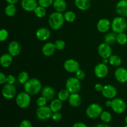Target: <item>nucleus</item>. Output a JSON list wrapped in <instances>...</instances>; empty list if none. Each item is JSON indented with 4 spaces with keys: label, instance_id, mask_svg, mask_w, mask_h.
<instances>
[{
    "label": "nucleus",
    "instance_id": "1",
    "mask_svg": "<svg viewBox=\"0 0 127 127\" xmlns=\"http://www.w3.org/2000/svg\"><path fill=\"white\" fill-rule=\"evenodd\" d=\"M24 89L31 95H37L42 89V84L38 79L32 78L24 84Z\"/></svg>",
    "mask_w": 127,
    "mask_h": 127
},
{
    "label": "nucleus",
    "instance_id": "2",
    "mask_svg": "<svg viewBox=\"0 0 127 127\" xmlns=\"http://www.w3.org/2000/svg\"><path fill=\"white\" fill-rule=\"evenodd\" d=\"M64 21V15L62 12L56 11L50 15L48 17V24L51 29L57 31L62 28Z\"/></svg>",
    "mask_w": 127,
    "mask_h": 127
},
{
    "label": "nucleus",
    "instance_id": "3",
    "mask_svg": "<svg viewBox=\"0 0 127 127\" xmlns=\"http://www.w3.org/2000/svg\"><path fill=\"white\" fill-rule=\"evenodd\" d=\"M111 29L116 33L124 32L127 29V19L122 16L115 17L111 23Z\"/></svg>",
    "mask_w": 127,
    "mask_h": 127
},
{
    "label": "nucleus",
    "instance_id": "4",
    "mask_svg": "<svg viewBox=\"0 0 127 127\" xmlns=\"http://www.w3.org/2000/svg\"><path fill=\"white\" fill-rule=\"evenodd\" d=\"M31 102V95L25 92L19 93L16 97V103L21 109H26L30 105Z\"/></svg>",
    "mask_w": 127,
    "mask_h": 127
},
{
    "label": "nucleus",
    "instance_id": "5",
    "mask_svg": "<svg viewBox=\"0 0 127 127\" xmlns=\"http://www.w3.org/2000/svg\"><path fill=\"white\" fill-rule=\"evenodd\" d=\"M102 112V107L99 104L93 103L88 107L86 113L88 118L94 119L100 117Z\"/></svg>",
    "mask_w": 127,
    "mask_h": 127
},
{
    "label": "nucleus",
    "instance_id": "6",
    "mask_svg": "<svg viewBox=\"0 0 127 127\" xmlns=\"http://www.w3.org/2000/svg\"><path fill=\"white\" fill-rule=\"evenodd\" d=\"M66 89L71 93H78L81 89V82L76 77H70L66 81Z\"/></svg>",
    "mask_w": 127,
    "mask_h": 127
},
{
    "label": "nucleus",
    "instance_id": "7",
    "mask_svg": "<svg viewBox=\"0 0 127 127\" xmlns=\"http://www.w3.org/2000/svg\"><path fill=\"white\" fill-rule=\"evenodd\" d=\"M111 108L116 114H122L126 110V103L121 98H114L112 100Z\"/></svg>",
    "mask_w": 127,
    "mask_h": 127
},
{
    "label": "nucleus",
    "instance_id": "8",
    "mask_svg": "<svg viewBox=\"0 0 127 127\" xmlns=\"http://www.w3.org/2000/svg\"><path fill=\"white\" fill-rule=\"evenodd\" d=\"M53 112L48 106L38 107L36 110V116L38 120H46L52 117Z\"/></svg>",
    "mask_w": 127,
    "mask_h": 127
},
{
    "label": "nucleus",
    "instance_id": "9",
    "mask_svg": "<svg viewBox=\"0 0 127 127\" xmlns=\"http://www.w3.org/2000/svg\"><path fill=\"white\" fill-rule=\"evenodd\" d=\"M16 94V87L14 84H5L2 89V95L6 99H12Z\"/></svg>",
    "mask_w": 127,
    "mask_h": 127
},
{
    "label": "nucleus",
    "instance_id": "10",
    "mask_svg": "<svg viewBox=\"0 0 127 127\" xmlns=\"http://www.w3.org/2000/svg\"><path fill=\"white\" fill-rule=\"evenodd\" d=\"M97 52L102 58H109L112 54V49L110 45L105 42L99 45L97 48Z\"/></svg>",
    "mask_w": 127,
    "mask_h": 127
},
{
    "label": "nucleus",
    "instance_id": "11",
    "mask_svg": "<svg viewBox=\"0 0 127 127\" xmlns=\"http://www.w3.org/2000/svg\"><path fill=\"white\" fill-rule=\"evenodd\" d=\"M63 68L68 73H75L79 69V64L75 60L68 59L64 62Z\"/></svg>",
    "mask_w": 127,
    "mask_h": 127
},
{
    "label": "nucleus",
    "instance_id": "12",
    "mask_svg": "<svg viewBox=\"0 0 127 127\" xmlns=\"http://www.w3.org/2000/svg\"><path fill=\"white\" fill-rule=\"evenodd\" d=\"M109 73V68L105 63H99L94 68V74L98 78H104Z\"/></svg>",
    "mask_w": 127,
    "mask_h": 127
},
{
    "label": "nucleus",
    "instance_id": "13",
    "mask_svg": "<svg viewBox=\"0 0 127 127\" xmlns=\"http://www.w3.org/2000/svg\"><path fill=\"white\" fill-rule=\"evenodd\" d=\"M101 93L104 97L109 99H114L117 95V90L116 88L109 84L104 86Z\"/></svg>",
    "mask_w": 127,
    "mask_h": 127
},
{
    "label": "nucleus",
    "instance_id": "14",
    "mask_svg": "<svg viewBox=\"0 0 127 127\" xmlns=\"http://www.w3.org/2000/svg\"><path fill=\"white\" fill-rule=\"evenodd\" d=\"M21 4L23 10L27 12L34 11L36 7L38 6V1L37 0H22Z\"/></svg>",
    "mask_w": 127,
    "mask_h": 127
},
{
    "label": "nucleus",
    "instance_id": "15",
    "mask_svg": "<svg viewBox=\"0 0 127 127\" xmlns=\"http://www.w3.org/2000/svg\"><path fill=\"white\" fill-rule=\"evenodd\" d=\"M7 51L12 57H17L20 54L21 51V47L19 43L17 41H12L7 46Z\"/></svg>",
    "mask_w": 127,
    "mask_h": 127
},
{
    "label": "nucleus",
    "instance_id": "16",
    "mask_svg": "<svg viewBox=\"0 0 127 127\" xmlns=\"http://www.w3.org/2000/svg\"><path fill=\"white\" fill-rule=\"evenodd\" d=\"M115 79L119 83H125L127 82V69L124 67H119L115 70Z\"/></svg>",
    "mask_w": 127,
    "mask_h": 127
},
{
    "label": "nucleus",
    "instance_id": "17",
    "mask_svg": "<svg viewBox=\"0 0 127 127\" xmlns=\"http://www.w3.org/2000/svg\"><path fill=\"white\" fill-rule=\"evenodd\" d=\"M111 27V22L108 19L102 18L99 20L97 24L98 31L101 33H106Z\"/></svg>",
    "mask_w": 127,
    "mask_h": 127
},
{
    "label": "nucleus",
    "instance_id": "18",
    "mask_svg": "<svg viewBox=\"0 0 127 127\" xmlns=\"http://www.w3.org/2000/svg\"><path fill=\"white\" fill-rule=\"evenodd\" d=\"M51 32L46 27H41L38 29L35 33V36L38 40L40 41H46L50 37Z\"/></svg>",
    "mask_w": 127,
    "mask_h": 127
},
{
    "label": "nucleus",
    "instance_id": "19",
    "mask_svg": "<svg viewBox=\"0 0 127 127\" xmlns=\"http://www.w3.org/2000/svg\"><path fill=\"white\" fill-rule=\"evenodd\" d=\"M42 96L44 97L48 101L54 99L55 96V91L54 88L50 86H46L42 89Z\"/></svg>",
    "mask_w": 127,
    "mask_h": 127
},
{
    "label": "nucleus",
    "instance_id": "20",
    "mask_svg": "<svg viewBox=\"0 0 127 127\" xmlns=\"http://www.w3.org/2000/svg\"><path fill=\"white\" fill-rule=\"evenodd\" d=\"M116 11L122 17H127V0H120L116 4Z\"/></svg>",
    "mask_w": 127,
    "mask_h": 127
},
{
    "label": "nucleus",
    "instance_id": "21",
    "mask_svg": "<svg viewBox=\"0 0 127 127\" xmlns=\"http://www.w3.org/2000/svg\"><path fill=\"white\" fill-rule=\"evenodd\" d=\"M55 46L54 43L52 42H47L45 43L43 45L42 48V52L43 55L46 57H50L53 55L56 50Z\"/></svg>",
    "mask_w": 127,
    "mask_h": 127
},
{
    "label": "nucleus",
    "instance_id": "22",
    "mask_svg": "<svg viewBox=\"0 0 127 127\" xmlns=\"http://www.w3.org/2000/svg\"><path fill=\"white\" fill-rule=\"evenodd\" d=\"M68 100L69 105L73 107H78L81 104L82 102L81 97L78 93L71 94Z\"/></svg>",
    "mask_w": 127,
    "mask_h": 127
},
{
    "label": "nucleus",
    "instance_id": "23",
    "mask_svg": "<svg viewBox=\"0 0 127 127\" xmlns=\"http://www.w3.org/2000/svg\"><path fill=\"white\" fill-rule=\"evenodd\" d=\"M53 7L57 12H63L67 7V4L64 0H54Z\"/></svg>",
    "mask_w": 127,
    "mask_h": 127
},
{
    "label": "nucleus",
    "instance_id": "24",
    "mask_svg": "<svg viewBox=\"0 0 127 127\" xmlns=\"http://www.w3.org/2000/svg\"><path fill=\"white\" fill-rule=\"evenodd\" d=\"M74 3L81 11H87L91 7V0H74Z\"/></svg>",
    "mask_w": 127,
    "mask_h": 127
},
{
    "label": "nucleus",
    "instance_id": "25",
    "mask_svg": "<svg viewBox=\"0 0 127 127\" xmlns=\"http://www.w3.org/2000/svg\"><path fill=\"white\" fill-rule=\"evenodd\" d=\"M0 63L4 68H8L12 63V56L9 53H4L2 55L0 58Z\"/></svg>",
    "mask_w": 127,
    "mask_h": 127
},
{
    "label": "nucleus",
    "instance_id": "26",
    "mask_svg": "<svg viewBox=\"0 0 127 127\" xmlns=\"http://www.w3.org/2000/svg\"><path fill=\"white\" fill-rule=\"evenodd\" d=\"M63 107V103L59 99H54L51 101L50 107L53 112H59Z\"/></svg>",
    "mask_w": 127,
    "mask_h": 127
},
{
    "label": "nucleus",
    "instance_id": "27",
    "mask_svg": "<svg viewBox=\"0 0 127 127\" xmlns=\"http://www.w3.org/2000/svg\"><path fill=\"white\" fill-rule=\"evenodd\" d=\"M104 42L107 44L111 45L114 44L117 42V34L115 32H109L106 33L104 37Z\"/></svg>",
    "mask_w": 127,
    "mask_h": 127
},
{
    "label": "nucleus",
    "instance_id": "28",
    "mask_svg": "<svg viewBox=\"0 0 127 127\" xmlns=\"http://www.w3.org/2000/svg\"><path fill=\"white\" fill-rule=\"evenodd\" d=\"M16 12H17V9H16L15 4H8L4 9L5 14L8 17L14 16L16 14Z\"/></svg>",
    "mask_w": 127,
    "mask_h": 127
},
{
    "label": "nucleus",
    "instance_id": "29",
    "mask_svg": "<svg viewBox=\"0 0 127 127\" xmlns=\"http://www.w3.org/2000/svg\"><path fill=\"white\" fill-rule=\"evenodd\" d=\"M109 63L113 66L119 67L122 64V59L119 56L116 55H111L109 58Z\"/></svg>",
    "mask_w": 127,
    "mask_h": 127
},
{
    "label": "nucleus",
    "instance_id": "30",
    "mask_svg": "<svg viewBox=\"0 0 127 127\" xmlns=\"http://www.w3.org/2000/svg\"><path fill=\"white\" fill-rule=\"evenodd\" d=\"M70 94L71 93L66 89H62L58 93V99L62 100V102L66 101V100H68L69 96H70Z\"/></svg>",
    "mask_w": 127,
    "mask_h": 127
},
{
    "label": "nucleus",
    "instance_id": "31",
    "mask_svg": "<svg viewBox=\"0 0 127 127\" xmlns=\"http://www.w3.org/2000/svg\"><path fill=\"white\" fill-rule=\"evenodd\" d=\"M29 79V75L26 71L21 72L17 76V80L22 84H24L25 83H27Z\"/></svg>",
    "mask_w": 127,
    "mask_h": 127
},
{
    "label": "nucleus",
    "instance_id": "32",
    "mask_svg": "<svg viewBox=\"0 0 127 127\" xmlns=\"http://www.w3.org/2000/svg\"><path fill=\"white\" fill-rule=\"evenodd\" d=\"M117 42L121 45H124L127 43V34L121 32L117 34Z\"/></svg>",
    "mask_w": 127,
    "mask_h": 127
},
{
    "label": "nucleus",
    "instance_id": "33",
    "mask_svg": "<svg viewBox=\"0 0 127 127\" xmlns=\"http://www.w3.org/2000/svg\"><path fill=\"white\" fill-rule=\"evenodd\" d=\"M64 18L66 21L68 22H73L76 19V14L73 11H69L64 12Z\"/></svg>",
    "mask_w": 127,
    "mask_h": 127
},
{
    "label": "nucleus",
    "instance_id": "34",
    "mask_svg": "<svg viewBox=\"0 0 127 127\" xmlns=\"http://www.w3.org/2000/svg\"><path fill=\"white\" fill-rule=\"evenodd\" d=\"M34 14L38 18H42L46 15V10L45 8L38 5L35 9L34 10Z\"/></svg>",
    "mask_w": 127,
    "mask_h": 127
},
{
    "label": "nucleus",
    "instance_id": "35",
    "mask_svg": "<svg viewBox=\"0 0 127 127\" xmlns=\"http://www.w3.org/2000/svg\"><path fill=\"white\" fill-rule=\"evenodd\" d=\"M100 117L102 121L104 123H105V124L110 122L112 120V116L111 114L108 111H103L102 112L101 115H100Z\"/></svg>",
    "mask_w": 127,
    "mask_h": 127
},
{
    "label": "nucleus",
    "instance_id": "36",
    "mask_svg": "<svg viewBox=\"0 0 127 127\" xmlns=\"http://www.w3.org/2000/svg\"><path fill=\"white\" fill-rule=\"evenodd\" d=\"M53 1L54 0H38V3L39 6L47 8L53 5Z\"/></svg>",
    "mask_w": 127,
    "mask_h": 127
},
{
    "label": "nucleus",
    "instance_id": "37",
    "mask_svg": "<svg viewBox=\"0 0 127 127\" xmlns=\"http://www.w3.org/2000/svg\"><path fill=\"white\" fill-rule=\"evenodd\" d=\"M56 49L58 50H62L65 47V42L62 40H57L54 43Z\"/></svg>",
    "mask_w": 127,
    "mask_h": 127
},
{
    "label": "nucleus",
    "instance_id": "38",
    "mask_svg": "<svg viewBox=\"0 0 127 127\" xmlns=\"http://www.w3.org/2000/svg\"><path fill=\"white\" fill-rule=\"evenodd\" d=\"M9 35V33L5 29H2L0 31V41L4 42L7 38Z\"/></svg>",
    "mask_w": 127,
    "mask_h": 127
},
{
    "label": "nucleus",
    "instance_id": "39",
    "mask_svg": "<svg viewBox=\"0 0 127 127\" xmlns=\"http://www.w3.org/2000/svg\"><path fill=\"white\" fill-rule=\"evenodd\" d=\"M48 100L43 96H41L37 99V101H36V104L38 107H43L45 106Z\"/></svg>",
    "mask_w": 127,
    "mask_h": 127
},
{
    "label": "nucleus",
    "instance_id": "40",
    "mask_svg": "<svg viewBox=\"0 0 127 127\" xmlns=\"http://www.w3.org/2000/svg\"><path fill=\"white\" fill-rule=\"evenodd\" d=\"M52 120H54L55 122L60 121L61 119H62V115L61 113H60L59 112H53L52 115Z\"/></svg>",
    "mask_w": 127,
    "mask_h": 127
},
{
    "label": "nucleus",
    "instance_id": "41",
    "mask_svg": "<svg viewBox=\"0 0 127 127\" xmlns=\"http://www.w3.org/2000/svg\"><path fill=\"white\" fill-rule=\"evenodd\" d=\"M75 75L76 77L78 79H79V80H82V79H84L86 76L85 73H84L83 70H81V69H79L78 71L76 72Z\"/></svg>",
    "mask_w": 127,
    "mask_h": 127
},
{
    "label": "nucleus",
    "instance_id": "42",
    "mask_svg": "<svg viewBox=\"0 0 127 127\" xmlns=\"http://www.w3.org/2000/svg\"><path fill=\"white\" fill-rule=\"evenodd\" d=\"M19 127H32V123L29 120H24L20 124Z\"/></svg>",
    "mask_w": 127,
    "mask_h": 127
},
{
    "label": "nucleus",
    "instance_id": "43",
    "mask_svg": "<svg viewBox=\"0 0 127 127\" xmlns=\"http://www.w3.org/2000/svg\"><path fill=\"white\" fill-rule=\"evenodd\" d=\"M16 82V78L13 75L9 74L7 76V79H6V83L10 84H14Z\"/></svg>",
    "mask_w": 127,
    "mask_h": 127
},
{
    "label": "nucleus",
    "instance_id": "44",
    "mask_svg": "<svg viewBox=\"0 0 127 127\" xmlns=\"http://www.w3.org/2000/svg\"><path fill=\"white\" fill-rule=\"evenodd\" d=\"M6 79H7V76L5 75L4 73L2 72L0 73V84H5L6 83Z\"/></svg>",
    "mask_w": 127,
    "mask_h": 127
},
{
    "label": "nucleus",
    "instance_id": "45",
    "mask_svg": "<svg viewBox=\"0 0 127 127\" xmlns=\"http://www.w3.org/2000/svg\"><path fill=\"white\" fill-rule=\"evenodd\" d=\"M103 88H104V86H103L102 84H99V83H97V84H96L94 86V89L97 92H102Z\"/></svg>",
    "mask_w": 127,
    "mask_h": 127
},
{
    "label": "nucleus",
    "instance_id": "46",
    "mask_svg": "<svg viewBox=\"0 0 127 127\" xmlns=\"http://www.w3.org/2000/svg\"><path fill=\"white\" fill-rule=\"evenodd\" d=\"M73 127H88L83 122H77L73 125Z\"/></svg>",
    "mask_w": 127,
    "mask_h": 127
},
{
    "label": "nucleus",
    "instance_id": "47",
    "mask_svg": "<svg viewBox=\"0 0 127 127\" xmlns=\"http://www.w3.org/2000/svg\"><path fill=\"white\" fill-rule=\"evenodd\" d=\"M6 2L8 4H16L17 3L19 0H6Z\"/></svg>",
    "mask_w": 127,
    "mask_h": 127
},
{
    "label": "nucleus",
    "instance_id": "48",
    "mask_svg": "<svg viewBox=\"0 0 127 127\" xmlns=\"http://www.w3.org/2000/svg\"><path fill=\"white\" fill-rule=\"evenodd\" d=\"M94 127H111L110 126H109V125L105 124H97V125H95Z\"/></svg>",
    "mask_w": 127,
    "mask_h": 127
},
{
    "label": "nucleus",
    "instance_id": "49",
    "mask_svg": "<svg viewBox=\"0 0 127 127\" xmlns=\"http://www.w3.org/2000/svg\"><path fill=\"white\" fill-rule=\"evenodd\" d=\"M105 106H106L107 107H111L112 100H107V101L105 102Z\"/></svg>",
    "mask_w": 127,
    "mask_h": 127
},
{
    "label": "nucleus",
    "instance_id": "50",
    "mask_svg": "<svg viewBox=\"0 0 127 127\" xmlns=\"http://www.w3.org/2000/svg\"><path fill=\"white\" fill-rule=\"evenodd\" d=\"M108 62H109V58H102V63L107 64Z\"/></svg>",
    "mask_w": 127,
    "mask_h": 127
},
{
    "label": "nucleus",
    "instance_id": "51",
    "mask_svg": "<svg viewBox=\"0 0 127 127\" xmlns=\"http://www.w3.org/2000/svg\"><path fill=\"white\" fill-rule=\"evenodd\" d=\"M125 123H126V124L127 125V115L126 117H125Z\"/></svg>",
    "mask_w": 127,
    "mask_h": 127
},
{
    "label": "nucleus",
    "instance_id": "52",
    "mask_svg": "<svg viewBox=\"0 0 127 127\" xmlns=\"http://www.w3.org/2000/svg\"><path fill=\"white\" fill-rule=\"evenodd\" d=\"M51 127V126H47V127Z\"/></svg>",
    "mask_w": 127,
    "mask_h": 127
},
{
    "label": "nucleus",
    "instance_id": "53",
    "mask_svg": "<svg viewBox=\"0 0 127 127\" xmlns=\"http://www.w3.org/2000/svg\"><path fill=\"white\" fill-rule=\"evenodd\" d=\"M127 127V125H125V127Z\"/></svg>",
    "mask_w": 127,
    "mask_h": 127
},
{
    "label": "nucleus",
    "instance_id": "54",
    "mask_svg": "<svg viewBox=\"0 0 127 127\" xmlns=\"http://www.w3.org/2000/svg\"><path fill=\"white\" fill-rule=\"evenodd\" d=\"M19 127H19H17V126H16V127Z\"/></svg>",
    "mask_w": 127,
    "mask_h": 127
},
{
    "label": "nucleus",
    "instance_id": "55",
    "mask_svg": "<svg viewBox=\"0 0 127 127\" xmlns=\"http://www.w3.org/2000/svg\"></svg>",
    "mask_w": 127,
    "mask_h": 127
}]
</instances>
